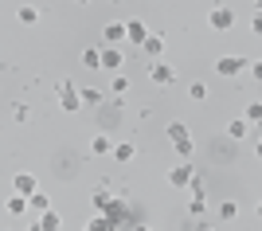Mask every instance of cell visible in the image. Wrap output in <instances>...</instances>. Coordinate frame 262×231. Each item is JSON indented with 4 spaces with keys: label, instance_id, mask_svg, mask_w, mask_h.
I'll return each instance as SVG.
<instances>
[{
    "label": "cell",
    "instance_id": "obj_19",
    "mask_svg": "<svg viewBox=\"0 0 262 231\" xmlns=\"http://www.w3.org/2000/svg\"><path fill=\"white\" fill-rule=\"evenodd\" d=\"M164 133H168V141H184L188 125H184V121H168V130H164Z\"/></svg>",
    "mask_w": 262,
    "mask_h": 231
},
{
    "label": "cell",
    "instance_id": "obj_6",
    "mask_svg": "<svg viewBox=\"0 0 262 231\" xmlns=\"http://www.w3.org/2000/svg\"><path fill=\"white\" fill-rule=\"evenodd\" d=\"M12 188H16V192H24V196H32L35 188H39V180H35L32 173H16V180H12Z\"/></svg>",
    "mask_w": 262,
    "mask_h": 231
},
{
    "label": "cell",
    "instance_id": "obj_8",
    "mask_svg": "<svg viewBox=\"0 0 262 231\" xmlns=\"http://www.w3.org/2000/svg\"><path fill=\"white\" fill-rule=\"evenodd\" d=\"M90 153H94V157L114 153V145H110V133H94V137H90Z\"/></svg>",
    "mask_w": 262,
    "mask_h": 231
},
{
    "label": "cell",
    "instance_id": "obj_33",
    "mask_svg": "<svg viewBox=\"0 0 262 231\" xmlns=\"http://www.w3.org/2000/svg\"><path fill=\"white\" fill-rule=\"evenodd\" d=\"M75 4H90V0H75Z\"/></svg>",
    "mask_w": 262,
    "mask_h": 231
},
{
    "label": "cell",
    "instance_id": "obj_26",
    "mask_svg": "<svg viewBox=\"0 0 262 231\" xmlns=\"http://www.w3.org/2000/svg\"><path fill=\"white\" fill-rule=\"evenodd\" d=\"M110 90H114V94H125V90H129V78H114V82H110Z\"/></svg>",
    "mask_w": 262,
    "mask_h": 231
},
{
    "label": "cell",
    "instance_id": "obj_14",
    "mask_svg": "<svg viewBox=\"0 0 262 231\" xmlns=\"http://www.w3.org/2000/svg\"><path fill=\"white\" fill-rule=\"evenodd\" d=\"M28 208H32V200L24 196V192H16V196L8 200V216H24V212H28Z\"/></svg>",
    "mask_w": 262,
    "mask_h": 231
},
{
    "label": "cell",
    "instance_id": "obj_28",
    "mask_svg": "<svg viewBox=\"0 0 262 231\" xmlns=\"http://www.w3.org/2000/svg\"><path fill=\"white\" fill-rule=\"evenodd\" d=\"M192 149H196V145H192V137H184V141H176V153H180V157H192Z\"/></svg>",
    "mask_w": 262,
    "mask_h": 231
},
{
    "label": "cell",
    "instance_id": "obj_15",
    "mask_svg": "<svg viewBox=\"0 0 262 231\" xmlns=\"http://www.w3.org/2000/svg\"><path fill=\"white\" fill-rule=\"evenodd\" d=\"M121 63H125V59H121L118 47H106V51H102V67H106V71H118Z\"/></svg>",
    "mask_w": 262,
    "mask_h": 231
},
{
    "label": "cell",
    "instance_id": "obj_4",
    "mask_svg": "<svg viewBox=\"0 0 262 231\" xmlns=\"http://www.w3.org/2000/svg\"><path fill=\"white\" fill-rule=\"evenodd\" d=\"M192 176H196V169L184 161V165H176L172 173H168V184H172V188H188V184H192Z\"/></svg>",
    "mask_w": 262,
    "mask_h": 231
},
{
    "label": "cell",
    "instance_id": "obj_20",
    "mask_svg": "<svg viewBox=\"0 0 262 231\" xmlns=\"http://www.w3.org/2000/svg\"><path fill=\"white\" fill-rule=\"evenodd\" d=\"M78 94H82V102H86V106H98V102L106 98V94H102L98 87H86V90H78Z\"/></svg>",
    "mask_w": 262,
    "mask_h": 231
},
{
    "label": "cell",
    "instance_id": "obj_24",
    "mask_svg": "<svg viewBox=\"0 0 262 231\" xmlns=\"http://www.w3.org/2000/svg\"><path fill=\"white\" fill-rule=\"evenodd\" d=\"M208 94H211V90L204 87V82H192V90H188V98H192V102H204Z\"/></svg>",
    "mask_w": 262,
    "mask_h": 231
},
{
    "label": "cell",
    "instance_id": "obj_5",
    "mask_svg": "<svg viewBox=\"0 0 262 231\" xmlns=\"http://www.w3.org/2000/svg\"><path fill=\"white\" fill-rule=\"evenodd\" d=\"M125 39L141 47L145 39H149V28H145V20H129V24H125Z\"/></svg>",
    "mask_w": 262,
    "mask_h": 231
},
{
    "label": "cell",
    "instance_id": "obj_17",
    "mask_svg": "<svg viewBox=\"0 0 262 231\" xmlns=\"http://www.w3.org/2000/svg\"><path fill=\"white\" fill-rule=\"evenodd\" d=\"M82 67H86V71H98L102 67V51L98 47H86V51H82Z\"/></svg>",
    "mask_w": 262,
    "mask_h": 231
},
{
    "label": "cell",
    "instance_id": "obj_12",
    "mask_svg": "<svg viewBox=\"0 0 262 231\" xmlns=\"http://www.w3.org/2000/svg\"><path fill=\"white\" fill-rule=\"evenodd\" d=\"M114 200H118V196H114L110 188H98V192H94V212H110V208H114Z\"/></svg>",
    "mask_w": 262,
    "mask_h": 231
},
{
    "label": "cell",
    "instance_id": "obj_27",
    "mask_svg": "<svg viewBox=\"0 0 262 231\" xmlns=\"http://www.w3.org/2000/svg\"><path fill=\"white\" fill-rule=\"evenodd\" d=\"M188 192H192V196H204V176H192V184H188Z\"/></svg>",
    "mask_w": 262,
    "mask_h": 231
},
{
    "label": "cell",
    "instance_id": "obj_3",
    "mask_svg": "<svg viewBox=\"0 0 262 231\" xmlns=\"http://www.w3.org/2000/svg\"><path fill=\"white\" fill-rule=\"evenodd\" d=\"M215 71H219L223 78H235V75H243V71H247V59H239V55H223V59L215 63Z\"/></svg>",
    "mask_w": 262,
    "mask_h": 231
},
{
    "label": "cell",
    "instance_id": "obj_23",
    "mask_svg": "<svg viewBox=\"0 0 262 231\" xmlns=\"http://www.w3.org/2000/svg\"><path fill=\"white\" fill-rule=\"evenodd\" d=\"M188 212H192V220H200V216L208 212V200H204V196H192V204H188Z\"/></svg>",
    "mask_w": 262,
    "mask_h": 231
},
{
    "label": "cell",
    "instance_id": "obj_9",
    "mask_svg": "<svg viewBox=\"0 0 262 231\" xmlns=\"http://www.w3.org/2000/svg\"><path fill=\"white\" fill-rule=\"evenodd\" d=\"M59 106H63L67 114H78V106H86V102H82V94H75V87H71V90H63Z\"/></svg>",
    "mask_w": 262,
    "mask_h": 231
},
{
    "label": "cell",
    "instance_id": "obj_16",
    "mask_svg": "<svg viewBox=\"0 0 262 231\" xmlns=\"http://www.w3.org/2000/svg\"><path fill=\"white\" fill-rule=\"evenodd\" d=\"M141 51H145V55H161V51H164V39H161V35H153V32H149V39H145V44H141Z\"/></svg>",
    "mask_w": 262,
    "mask_h": 231
},
{
    "label": "cell",
    "instance_id": "obj_13",
    "mask_svg": "<svg viewBox=\"0 0 262 231\" xmlns=\"http://www.w3.org/2000/svg\"><path fill=\"white\" fill-rule=\"evenodd\" d=\"M102 35H106V44H110V47L121 44V39H125V24H106V28H102Z\"/></svg>",
    "mask_w": 262,
    "mask_h": 231
},
{
    "label": "cell",
    "instance_id": "obj_11",
    "mask_svg": "<svg viewBox=\"0 0 262 231\" xmlns=\"http://www.w3.org/2000/svg\"><path fill=\"white\" fill-rule=\"evenodd\" d=\"M247 125H251L247 118H231L227 121V137L231 141H243V137H247Z\"/></svg>",
    "mask_w": 262,
    "mask_h": 231
},
{
    "label": "cell",
    "instance_id": "obj_31",
    "mask_svg": "<svg viewBox=\"0 0 262 231\" xmlns=\"http://www.w3.org/2000/svg\"><path fill=\"white\" fill-rule=\"evenodd\" d=\"M254 12H262V0H254Z\"/></svg>",
    "mask_w": 262,
    "mask_h": 231
},
{
    "label": "cell",
    "instance_id": "obj_21",
    "mask_svg": "<svg viewBox=\"0 0 262 231\" xmlns=\"http://www.w3.org/2000/svg\"><path fill=\"white\" fill-rule=\"evenodd\" d=\"M16 16H20V24H35V20H39V12H35L32 4H20V8H16Z\"/></svg>",
    "mask_w": 262,
    "mask_h": 231
},
{
    "label": "cell",
    "instance_id": "obj_10",
    "mask_svg": "<svg viewBox=\"0 0 262 231\" xmlns=\"http://www.w3.org/2000/svg\"><path fill=\"white\" fill-rule=\"evenodd\" d=\"M133 157H137V149H133V141H118V145H114V161H118V165H129Z\"/></svg>",
    "mask_w": 262,
    "mask_h": 231
},
{
    "label": "cell",
    "instance_id": "obj_18",
    "mask_svg": "<svg viewBox=\"0 0 262 231\" xmlns=\"http://www.w3.org/2000/svg\"><path fill=\"white\" fill-rule=\"evenodd\" d=\"M28 200H32V212H35V216L51 208V196H47V192H39V188H35V192H32V196H28Z\"/></svg>",
    "mask_w": 262,
    "mask_h": 231
},
{
    "label": "cell",
    "instance_id": "obj_7",
    "mask_svg": "<svg viewBox=\"0 0 262 231\" xmlns=\"http://www.w3.org/2000/svg\"><path fill=\"white\" fill-rule=\"evenodd\" d=\"M59 223H63V220H59V212H51V208H47V212H39V220H35L32 227H35V231H55Z\"/></svg>",
    "mask_w": 262,
    "mask_h": 231
},
{
    "label": "cell",
    "instance_id": "obj_1",
    "mask_svg": "<svg viewBox=\"0 0 262 231\" xmlns=\"http://www.w3.org/2000/svg\"><path fill=\"white\" fill-rule=\"evenodd\" d=\"M208 24H211V32H231V28L239 24V16H235V8H227V4H215V8L208 12Z\"/></svg>",
    "mask_w": 262,
    "mask_h": 231
},
{
    "label": "cell",
    "instance_id": "obj_2",
    "mask_svg": "<svg viewBox=\"0 0 262 231\" xmlns=\"http://www.w3.org/2000/svg\"><path fill=\"white\" fill-rule=\"evenodd\" d=\"M149 78H153L157 87H172V82H176V67L157 59V63H149Z\"/></svg>",
    "mask_w": 262,
    "mask_h": 231
},
{
    "label": "cell",
    "instance_id": "obj_30",
    "mask_svg": "<svg viewBox=\"0 0 262 231\" xmlns=\"http://www.w3.org/2000/svg\"><path fill=\"white\" fill-rule=\"evenodd\" d=\"M251 71H254V78H262V59H258V63L251 67Z\"/></svg>",
    "mask_w": 262,
    "mask_h": 231
},
{
    "label": "cell",
    "instance_id": "obj_29",
    "mask_svg": "<svg viewBox=\"0 0 262 231\" xmlns=\"http://www.w3.org/2000/svg\"><path fill=\"white\" fill-rule=\"evenodd\" d=\"M254 35H262V12L254 16Z\"/></svg>",
    "mask_w": 262,
    "mask_h": 231
},
{
    "label": "cell",
    "instance_id": "obj_32",
    "mask_svg": "<svg viewBox=\"0 0 262 231\" xmlns=\"http://www.w3.org/2000/svg\"><path fill=\"white\" fill-rule=\"evenodd\" d=\"M254 153H258V161H262V141H258V149H254Z\"/></svg>",
    "mask_w": 262,
    "mask_h": 231
},
{
    "label": "cell",
    "instance_id": "obj_25",
    "mask_svg": "<svg viewBox=\"0 0 262 231\" xmlns=\"http://www.w3.org/2000/svg\"><path fill=\"white\" fill-rule=\"evenodd\" d=\"M247 121H251V125L262 121V102H251V106H247Z\"/></svg>",
    "mask_w": 262,
    "mask_h": 231
},
{
    "label": "cell",
    "instance_id": "obj_22",
    "mask_svg": "<svg viewBox=\"0 0 262 231\" xmlns=\"http://www.w3.org/2000/svg\"><path fill=\"white\" fill-rule=\"evenodd\" d=\"M219 216H223V220H239V204H235V200H223V204H219Z\"/></svg>",
    "mask_w": 262,
    "mask_h": 231
},
{
    "label": "cell",
    "instance_id": "obj_34",
    "mask_svg": "<svg viewBox=\"0 0 262 231\" xmlns=\"http://www.w3.org/2000/svg\"><path fill=\"white\" fill-rule=\"evenodd\" d=\"M258 216H262V200H258Z\"/></svg>",
    "mask_w": 262,
    "mask_h": 231
}]
</instances>
